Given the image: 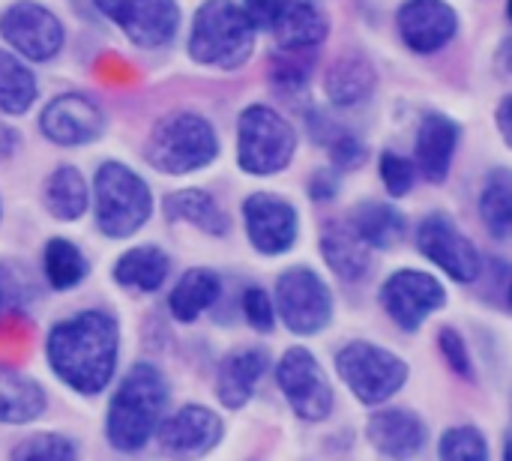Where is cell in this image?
<instances>
[{"label":"cell","mask_w":512,"mask_h":461,"mask_svg":"<svg viewBox=\"0 0 512 461\" xmlns=\"http://www.w3.org/2000/svg\"><path fill=\"white\" fill-rule=\"evenodd\" d=\"M120 330L108 312H78L48 333V366L51 372L81 396H96L108 387L117 369Z\"/></svg>","instance_id":"6da1fadb"},{"label":"cell","mask_w":512,"mask_h":461,"mask_svg":"<svg viewBox=\"0 0 512 461\" xmlns=\"http://www.w3.org/2000/svg\"><path fill=\"white\" fill-rule=\"evenodd\" d=\"M168 405V384L153 363H135L120 381L108 417L105 435L108 444L120 453H138L162 423Z\"/></svg>","instance_id":"7a4b0ae2"},{"label":"cell","mask_w":512,"mask_h":461,"mask_svg":"<svg viewBox=\"0 0 512 461\" xmlns=\"http://www.w3.org/2000/svg\"><path fill=\"white\" fill-rule=\"evenodd\" d=\"M255 48V27L234 0H204L192 18L189 54L201 66L240 69Z\"/></svg>","instance_id":"3957f363"},{"label":"cell","mask_w":512,"mask_h":461,"mask_svg":"<svg viewBox=\"0 0 512 461\" xmlns=\"http://www.w3.org/2000/svg\"><path fill=\"white\" fill-rule=\"evenodd\" d=\"M93 213L96 228L111 240H126L138 234L153 213L147 180L114 159L99 165L93 177Z\"/></svg>","instance_id":"277c9868"},{"label":"cell","mask_w":512,"mask_h":461,"mask_svg":"<svg viewBox=\"0 0 512 461\" xmlns=\"http://www.w3.org/2000/svg\"><path fill=\"white\" fill-rule=\"evenodd\" d=\"M147 162L171 177L201 171L219 156V138L207 117L195 111L165 114L147 138Z\"/></svg>","instance_id":"5b68a950"},{"label":"cell","mask_w":512,"mask_h":461,"mask_svg":"<svg viewBox=\"0 0 512 461\" xmlns=\"http://www.w3.org/2000/svg\"><path fill=\"white\" fill-rule=\"evenodd\" d=\"M297 153V135L291 123L267 108L249 105L237 120V162L246 174L267 177L291 165Z\"/></svg>","instance_id":"8992f818"},{"label":"cell","mask_w":512,"mask_h":461,"mask_svg":"<svg viewBox=\"0 0 512 461\" xmlns=\"http://www.w3.org/2000/svg\"><path fill=\"white\" fill-rule=\"evenodd\" d=\"M336 372L363 405H381L408 381V363L372 342H351L336 354Z\"/></svg>","instance_id":"52a82bcc"},{"label":"cell","mask_w":512,"mask_h":461,"mask_svg":"<svg viewBox=\"0 0 512 461\" xmlns=\"http://www.w3.org/2000/svg\"><path fill=\"white\" fill-rule=\"evenodd\" d=\"M276 309L291 333L315 336L333 318V294L315 270L294 267L276 282Z\"/></svg>","instance_id":"ba28073f"},{"label":"cell","mask_w":512,"mask_h":461,"mask_svg":"<svg viewBox=\"0 0 512 461\" xmlns=\"http://www.w3.org/2000/svg\"><path fill=\"white\" fill-rule=\"evenodd\" d=\"M276 381L279 390L285 393L291 411L306 420V423H321L333 411V387L315 360L312 351L306 348H291L282 354L276 363Z\"/></svg>","instance_id":"9c48e42d"},{"label":"cell","mask_w":512,"mask_h":461,"mask_svg":"<svg viewBox=\"0 0 512 461\" xmlns=\"http://www.w3.org/2000/svg\"><path fill=\"white\" fill-rule=\"evenodd\" d=\"M417 249L456 282L480 279L483 261L477 246L459 231V225L447 213H429L417 225Z\"/></svg>","instance_id":"30bf717a"},{"label":"cell","mask_w":512,"mask_h":461,"mask_svg":"<svg viewBox=\"0 0 512 461\" xmlns=\"http://www.w3.org/2000/svg\"><path fill=\"white\" fill-rule=\"evenodd\" d=\"M93 3L138 48H162L180 30L177 0H93Z\"/></svg>","instance_id":"8fae6325"},{"label":"cell","mask_w":512,"mask_h":461,"mask_svg":"<svg viewBox=\"0 0 512 461\" xmlns=\"http://www.w3.org/2000/svg\"><path fill=\"white\" fill-rule=\"evenodd\" d=\"M0 36L27 60H51L63 48V24L51 9L33 0H18L0 12Z\"/></svg>","instance_id":"7c38bea8"},{"label":"cell","mask_w":512,"mask_h":461,"mask_svg":"<svg viewBox=\"0 0 512 461\" xmlns=\"http://www.w3.org/2000/svg\"><path fill=\"white\" fill-rule=\"evenodd\" d=\"M447 303L444 285L423 270H399L393 273L381 288V306L384 312L405 330L414 333L423 327V321L438 312Z\"/></svg>","instance_id":"4fadbf2b"},{"label":"cell","mask_w":512,"mask_h":461,"mask_svg":"<svg viewBox=\"0 0 512 461\" xmlns=\"http://www.w3.org/2000/svg\"><path fill=\"white\" fill-rule=\"evenodd\" d=\"M243 222L249 243L261 255H282L297 243L300 234V219L297 210L270 192H255L243 201Z\"/></svg>","instance_id":"5bb4252c"},{"label":"cell","mask_w":512,"mask_h":461,"mask_svg":"<svg viewBox=\"0 0 512 461\" xmlns=\"http://www.w3.org/2000/svg\"><path fill=\"white\" fill-rule=\"evenodd\" d=\"M39 129L48 141H54L60 147H81L102 135L105 114L90 96L63 93L45 105V111L39 117Z\"/></svg>","instance_id":"9a60e30c"},{"label":"cell","mask_w":512,"mask_h":461,"mask_svg":"<svg viewBox=\"0 0 512 461\" xmlns=\"http://www.w3.org/2000/svg\"><path fill=\"white\" fill-rule=\"evenodd\" d=\"M222 420L204 405H186L159 423V444L171 459H201L222 441Z\"/></svg>","instance_id":"2e32d148"},{"label":"cell","mask_w":512,"mask_h":461,"mask_svg":"<svg viewBox=\"0 0 512 461\" xmlns=\"http://www.w3.org/2000/svg\"><path fill=\"white\" fill-rule=\"evenodd\" d=\"M402 42L417 54L441 51L459 30V15L447 0H405L396 15Z\"/></svg>","instance_id":"e0dca14e"},{"label":"cell","mask_w":512,"mask_h":461,"mask_svg":"<svg viewBox=\"0 0 512 461\" xmlns=\"http://www.w3.org/2000/svg\"><path fill=\"white\" fill-rule=\"evenodd\" d=\"M369 444L387 461H411L426 444V426L405 408H387L369 417Z\"/></svg>","instance_id":"ac0fdd59"},{"label":"cell","mask_w":512,"mask_h":461,"mask_svg":"<svg viewBox=\"0 0 512 461\" xmlns=\"http://www.w3.org/2000/svg\"><path fill=\"white\" fill-rule=\"evenodd\" d=\"M459 147V123L447 114H426L417 129L414 144V168L429 183H444L453 168V156Z\"/></svg>","instance_id":"d6986e66"},{"label":"cell","mask_w":512,"mask_h":461,"mask_svg":"<svg viewBox=\"0 0 512 461\" xmlns=\"http://www.w3.org/2000/svg\"><path fill=\"white\" fill-rule=\"evenodd\" d=\"M267 369H270V357L261 348H243V351L228 354L219 366V375H216L219 402L231 411L243 408L255 396V387Z\"/></svg>","instance_id":"ffe728a7"},{"label":"cell","mask_w":512,"mask_h":461,"mask_svg":"<svg viewBox=\"0 0 512 461\" xmlns=\"http://www.w3.org/2000/svg\"><path fill=\"white\" fill-rule=\"evenodd\" d=\"M327 30V18L318 6H312L309 0H285L267 33L276 36L279 48L312 51L327 39Z\"/></svg>","instance_id":"44dd1931"},{"label":"cell","mask_w":512,"mask_h":461,"mask_svg":"<svg viewBox=\"0 0 512 461\" xmlns=\"http://www.w3.org/2000/svg\"><path fill=\"white\" fill-rule=\"evenodd\" d=\"M375 84H378L375 66L357 51L339 54L324 75L327 99L336 108H354V105L366 102L375 93Z\"/></svg>","instance_id":"7402d4cb"},{"label":"cell","mask_w":512,"mask_h":461,"mask_svg":"<svg viewBox=\"0 0 512 461\" xmlns=\"http://www.w3.org/2000/svg\"><path fill=\"white\" fill-rule=\"evenodd\" d=\"M321 255L327 261V267L345 279V282H360L372 261H369V246L357 237V231L351 228V222H330L321 234Z\"/></svg>","instance_id":"603a6c76"},{"label":"cell","mask_w":512,"mask_h":461,"mask_svg":"<svg viewBox=\"0 0 512 461\" xmlns=\"http://www.w3.org/2000/svg\"><path fill=\"white\" fill-rule=\"evenodd\" d=\"M45 390L9 369V366H0V423H9V426H24V423H33L45 414Z\"/></svg>","instance_id":"cb8c5ba5"},{"label":"cell","mask_w":512,"mask_h":461,"mask_svg":"<svg viewBox=\"0 0 512 461\" xmlns=\"http://www.w3.org/2000/svg\"><path fill=\"white\" fill-rule=\"evenodd\" d=\"M165 216L171 222H186L210 237H222L228 234V216L225 210L216 204V198L204 189H180V192H171L165 198Z\"/></svg>","instance_id":"d4e9b609"},{"label":"cell","mask_w":512,"mask_h":461,"mask_svg":"<svg viewBox=\"0 0 512 461\" xmlns=\"http://www.w3.org/2000/svg\"><path fill=\"white\" fill-rule=\"evenodd\" d=\"M168 270H171V261L159 246H135L117 258L114 282L141 294H153L165 285Z\"/></svg>","instance_id":"484cf974"},{"label":"cell","mask_w":512,"mask_h":461,"mask_svg":"<svg viewBox=\"0 0 512 461\" xmlns=\"http://www.w3.org/2000/svg\"><path fill=\"white\" fill-rule=\"evenodd\" d=\"M42 201H45L48 213L60 222L81 219L90 204V189L84 183V174L72 165L54 168L42 186Z\"/></svg>","instance_id":"4316f807"},{"label":"cell","mask_w":512,"mask_h":461,"mask_svg":"<svg viewBox=\"0 0 512 461\" xmlns=\"http://www.w3.org/2000/svg\"><path fill=\"white\" fill-rule=\"evenodd\" d=\"M219 294H222L219 276L207 267H192L177 279V285L168 297V306L177 321L192 324L201 312H207L219 300Z\"/></svg>","instance_id":"83f0119b"},{"label":"cell","mask_w":512,"mask_h":461,"mask_svg":"<svg viewBox=\"0 0 512 461\" xmlns=\"http://www.w3.org/2000/svg\"><path fill=\"white\" fill-rule=\"evenodd\" d=\"M351 228L357 231V237L372 246V249H393L402 243L405 237V216L393 207V204H381V201H366L354 210L351 216Z\"/></svg>","instance_id":"f1b7e54d"},{"label":"cell","mask_w":512,"mask_h":461,"mask_svg":"<svg viewBox=\"0 0 512 461\" xmlns=\"http://www.w3.org/2000/svg\"><path fill=\"white\" fill-rule=\"evenodd\" d=\"M36 75L24 60L0 48V111L3 114H27V108L36 102Z\"/></svg>","instance_id":"f546056e"},{"label":"cell","mask_w":512,"mask_h":461,"mask_svg":"<svg viewBox=\"0 0 512 461\" xmlns=\"http://www.w3.org/2000/svg\"><path fill=\"white\" fill-rule=\"evenodd\" d=\"M42 267H45V279L54 291H69L87 279L84 252L72 240H63V237H54L45 243Z\"/></svg>","instance_id":"4dcf8cb0"},{"label":"cell","mask_w":512,"mask_h":461,"mask_svg":"<svg viewBox=\"0 0 512 461\" xmlns=\"http://www.w3.org/2000/svg\"><path fill=\"white\" fill-rule=\"evenodd\" d=\"M309 129H312L315 141L327 147V153H330V159H333V165H336L339 171H354V168H360V165L366 162V147H363V141H360L354 132L336 126L330 117L312 114V117H309Z\"/></svg>","instance_id":"1f68e13d"},{"label":"cell","mask_w":512,"mask_h":461,"mask_svg":"<svg viewBox=\"0 0 512 461\" xmlns=\"http://www.w3.org/2000/svg\"><path fill=\"white\" fill-rule=\"evenodd\" d=\"M480 216L486 228L498 237L507 240L512 231V174L507 168H495L486 177L483 195H480Z\"/></svg>","instance_id":"d6a6232c"},{"label":"cell","mask_w":512,"mask_h":461,"mask_svg":"<svg viewBox=\"0 0 512 461\" xmlns=\"http://www.w3.org/2000/svg\"><path fill=\"white\" fill-rule=\"evenodd\" d=\"M312 54L309 51H288V48H279L273 57H270V81L282 90V93H300L309 78H312Z\"/></svg>","instance_id":"836d02e7"},{"label":"cell","mask_w":512,"mask_h":461,"mask_svg":"<svg viewBox=\"0 0 512 461\" xmlns=\"http://www.w3.org/2000/svg\"><path fill=\"white\" fill-rule=\"evenodd\" d=\"M438 459L441 461H492L489 444L477 426H453L444 432L438 444Z\"/></svg>","instance_id":"e575fe53"},{"label":"cell","mask_w":512,"mask_h":461,"mask_svg":"<svg viewBox=\"0 0 512 461\" xmlns=\"http://www.w3.org/2000/svg\"><path fill=\"white\" fill-rule=\"evenodd\" d=\"M12 461H78V450L63 435H33L12 450Z\"/></svg>","instance_id":"d590c367"},{"label":"cell","mask_w":512,"mask_h":461,"mask_svg":"<svg viewBox=\"0 0 512 461\" xmlns=\"http://www.w3.org/2000/svg\"><path fill=\"white\" fill-rule=\"evenodd\" d=\"M381 180H384V186H387V192H390L393 198H402V195L411 192V186H414V180H417V168H414L411 159H405V156L387 150V153L381 156Z\"/></svg>","instance_id":"8d00e7d4"},{"label":"cell","mask_w":512,"mask_h":461,"mask_svg":"<svg viewBox=\"0 0 512 461\" xmlns=\"http://www.w3.org/2000/svg\"><path fill=\"white\" fill-rule=\"evenodd\" d=\"M243 315L258 333H270L276 327V306L264 288H249L243 294Z\"/></svg>","instance_id":"74e56055"},{"label":"cell","mask_w":512,"mask_h":461,"mask_svg":"<svg viewBox=\"0 0 512 461\" xmlns=\"http://www.w3.org/2000/svg\"><path fill=\"white\" fill-rule=\"evenodd\" d=\"M438 345H441V354L444 360L450 363V369L462 378H474V363H471V354H468V345L465 339L453 330V327H444L438 333Z\"/></svg>","instance_id":"f35d334b"},{"label":"cell","mask_w":512,"mask_h":461,"mask_svg":"<svg viewBox=\"0 0 512 461\" xmlns=\"http://www.w3.org/2000/svg\"><path fill=\"white\" fill-rule=\"evenodd\" d=\"M285 0H243V12L252 21L255 30H270L276 12L282 9Z\"/></svg>","instance_id":"ab89813d"},{"label":"cell","mask_w":512,"mask_h":461,"mask_svg":"<svg viewBox=\"0 0 512 461\" xmlns=\"http://www.w3.org/2000/svg\"><path fill=\"white\" fill-rule=\"evenodd\" d=\"M309 195H312V201H321V204L333 201L339 195V174L330 171V168L315 171L312 180H309Z\"/></svg>","instance_id":"60d3db41"},{"label":"cell","mask_w":512,"mask_h":461,"mask_svg":"<svg viewBox=\"0 0 512 461\" xmlns=\"http://www.w3.org/2000/svg\"><path fill=\"white\" fill-rule=\"evenodd\" d=\"M18 144H21V135L9 123H0V159L15 156L18 153Z\"/></svg>","instance_id":"b9f144b4"},{"label":"cell","mask_w":512,"mask_h":461,"mask_svg":"<svg viewBox=\"0 0 512 461\" xmlns=\"http://www.w3.org/2000/svg\"><path fill=\"white\" fill-rule=\"evenodd\" d=\"M510 117H512V99L510 96H504V99H501V105H498V126H501V135H504V141H507V144L512 141Z\"/></svg>","instance_id":"7bdbcfd3"}]
</instances>
